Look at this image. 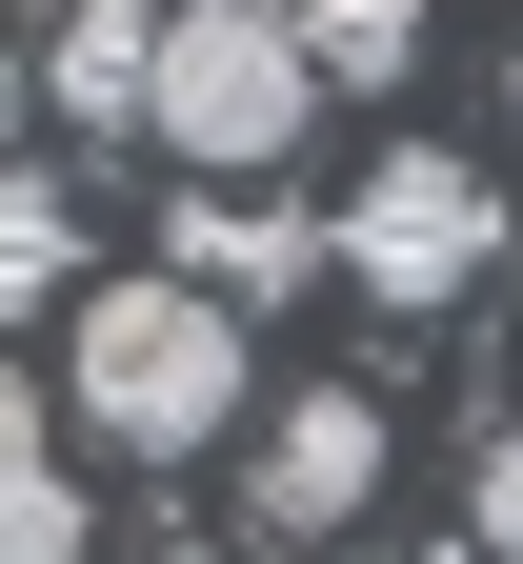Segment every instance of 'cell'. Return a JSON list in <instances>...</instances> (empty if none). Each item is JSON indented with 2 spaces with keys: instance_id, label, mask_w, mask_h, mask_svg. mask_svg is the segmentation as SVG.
Masks as SVG:
<instances>
[{
  "instance_id": "7a4b0ae2",
  "label": "cell",
  "mask_w": 523,
  "mask_h": 564,
  "mask_svg": "<svg viewBox=\"0 0 523 564\" xmlns=\"http://www.w3.org/2000/svg\"><path fill=\"white\" fill-rule=\"evenodd\" d=\"M303 121H323L303 21H282V0H182V41H162V162L282 182V162H303Z\"/></svg>"
},
{
  "instance_id": "3957f363",
  "label": "cell",
  "mask_w": 523,
  "mask_h": 564,
  "mask_svg": "<svg viewBox=\"0 0 523 564\" xmlns=\"http://www.w3.org/2000/svg\"><path fill=\"white\" fill-rule=\"evenodd\" d=\"M483 262H503V182L443 162V141H383L362 202H342V282L423 323V303H483Z\"/></svg>"
},
{
  "instance_id": "30bf717a",
  "label": "cell",
  "mask_w": 523,
  "mask_h": 564,
  "mask_svg": "<svg viewBox=\"0 0 523 564\" xmlns=\"http://www.w3.org/2000/svg\"><path fill=\"white\" fill-rule=\"evenodd\" d=\"M443 564H523V423L483 444V484H464V544H443Z\"/></svg>"
},
{
  "instance_id": "8992f818",
  "label": "cell",
  "mask_w": 523,
  "mask_h": 564,
  "mask_svg": "<svg viewBox=\"0 0 523 564\" xmlns=\"http://www.w3.org/2000/svg\"><path fill=\"white\" fill-rule=\"evenodd\" d=\"M162 262L201 282V303H303V282L342 262V223H303V202H262V182H201L162 223Z\"/></svg>"
},
{
  "instance_id": "8fae6325",
  "label": "cell",
  "mask_w": 523,
  "mask_h": 564,
  "mask_svg": "<svg viewBox=\"0 0 523 564\" xmlns=\"http://www.w3.org/2000/svg\"><path fill=\"white\" fill-rule=\"evenodd\" d=\"M503 121H523V61H503Z\"/></svg>"
},
{
  "instance_id": "9c48e42d",
  "label": "cell",
  "mask_w": 523,
  "mask_h": 564,
  "mask_svg": "<svg viewBox=\"0 0 523 564\" xmlns=\"http://www.w3.org/2000/svg\"><path fill=\"white\" fill-rule=\"evenodd\" d=\"M0 564H81V464H61L41 403H21V464H0Z\"/></svg>"
},
{
  "instance_id": "277c9868",
  "label": "cell",
  "mask_w": 523,
  "mask_h": 564,
  "mask_svg": "<svg viewBox=\"0 0 523 564\" xmlns=\"http://www.w3.org/2000/svg\"><path fill=\"white\" fill-rule=\"evenodd\" d=\"M383 505V383H282V423L242 444V524L262 544H342Z\"/></svg>"
},
{
  "instance_id": "52a82bcc",
  "label": "cell",
  "mask_w": 523,
  "mask_h": 564,
  "mask_svg": "<svg viewBox=\"0 0 523 564\" xmlns=\"http://www.w3.org/2000/svg\"><path fill=\"white\" fill-rule=\"evenodd\" d=\"M0 303H21V323H81L101 303V282H81V202H61L41 162L0 182Z\"/></svg>"
},
{
  "instance_id": "ba28073f",
  "label": "cell",
  "mask_w": 523,
  "mask_h": 564,
  "mask_svg": "<svg viewBox=\"0 0 523 564\" xmlns=\"http://www.w3.org/2000/svg\"><path fill=\"white\" fill-rule=\"evenodd\" d=\"M303 21V61H323V101H383L403 61H423V0H282Z\"/></svg>"
},
{
  "instance_id": "6da1fadb",
  "label": "cell",
  "mask_w": 523,
  "mask_h": 564,
  "mask_svg": "<svg viewBox=\"0 0 523 564\" xmlns=\"http://www.w3.org/2000/svg\"><path fill=\"white\" fill-rule=\"evenodd\" d=\"M242 303H201L182 262H121L81 323H61V423L81 444H121V464H201L221 423H242Z\"/></svg>"
},
{
  "instance_id": "5b68a950",
  "label": "cell",
  "mask_w": 523,
  "mask_h": 564,
  "mask_svg": "<svg viewBox=\"0 0 523 564\" xmlns=\"http://www.w3.org/2000/svg\"><path fill=\"white\" fill-rule=\"evenodd\" d=\"M162 41H182V0H41V121L162 141Z\"/></svg>"
}]
</instances>
